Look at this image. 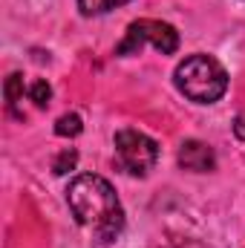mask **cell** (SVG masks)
<instances>
[{
    "mask_svg": "<svg viewBox=\"0 0 245 248\" xmlns=\"http://www.w3.org/2000/svg\"><path fill=\"white\" fill-rule=\"evenodd\" d=\"M66 205L81 228L92 234L95 243L110 246L124 228V208L116 187L98 173H81L66 187Z\"/></svg>",
    "mask_w": 245,
    "mask_h": 248,
    "instance_id": "1",
    "label": "cell"
},
{
    "mask_svg": "<svg viewBox=\"0 0 245 248\" xmlns=\"http://www.w3.org/2000/svg\"><path fill=\"white\" fill-rule=\"evenodd\" d=\"M173 81H176V90L182 93L184 98H190L193 104H216L225 90H228V72L225 66L211 58V55H187L176 72H173Z\"/></svg>",
    "mask_w": 245,
    "mask_h": 248,
    "instance_id": "2",
    "label": "cell"
},
{
    "mask_svg": "<svg viewBox=\"0 0 245 248\" xmlns=\"http://www.w3.org/2000/svg\"><path fill=\"white\" fill-rule=\"evenodd\" d=\"M153 46V49H159L162 55H173L176 49H179V32L170 26V23H165V20H133L130 26H127V35H124V41L116 46V55H138L144 46Z\"/></svg>",
    "mask_w": 245,
    "mask_h": 248,
    "instance_id": "3",
    "label": "cell"
},
{
    "mask_svg": "<svg viewBox=\"0 0 245 248\" xmlns=\"http://www.w3.org/2000/svg\"><path fill=\"white\" fill-rule=\"evenodd\" d=\"M116 156L130 176H147L159 162V144L147 133L127 127L116 133Z\"/></svg>",
    "mask_w": 245,
    "mask_h": 248,
    "instance_id": "4",
    "label": "cell"
},
{
    "mask_svg": "<svg viewBox=\"0 0 245 248\" xmlns=\"http://www.w3.org/2000/svg\"><path fill=\"white\" fill-rule=\"evenodd\" d=\"M179 168L190 170V173H208L216 168V153L211 144L199 141V139H187L182 147H179Z\"/></svg>",
    "mask_w": 245,
    "mask_h": 248,
    "instance_id": "5",
    "label": "cell"
},
{
    "mask_svg": "<svg viewBox=\"0 0 245 248\" xmlns=\"http://www.w3.org/2000/svg\"><path fill=\"white\" fill-rule=\"evenodd\" d=\"M124 3H130V0H78V9L87 17H95V15H107V12L119 9Z\"/></svg>",
    "mask_w": 245,
    "mask_h": 248,
    "instance_id": "6",
    "label": "cell"
},
{
    "mask_svg": "<svg viewBox=\"0 0 245 248\" xmlns=\"http://www.w3.org/2000/svg\"><path fill=\"white\" fill-rule=\"evenodd\" d=\"M84 130V122H81V116H75V113H66L61 116L58 122H55V136H61V139H72V136H78Z\"/></svg>",
    "mask_w": 245,
    "mask_h": 248,
    "instance_id": "7",
    "label": "cell"
},
{
    "mask_svg": "<svg viewBox=\"0 0 245 248\" xmlns=\"http://www.w3.org/2000/svg\"><path fill=\"white\" fill-rule=\"evenodd\" d=\"M3 90H6V104L15 107V104L23 98V90H26V87H23V75H20V72H12V75L6 78V87H3Z\"/></svg>",
    "mask_w": 245,
    "mask_h": 248,
    "instance_id": "8",
    "label": "cell"
},
{
    "mask_svg": "<svg viewBox=\"0 0 245 248\" xmlns=\"http://www.w3.org/2000/svg\"><path fill=\"white\" fill-rule=\"evenodd\" d=\"M26 93H29V98L35 101V107H46V104H49V98H52V87H49V84H46L44 78L32 81Z\"/></svg>",
    "mask_w": 245,
    "mask_h": 248,
    "instance_id": "9",
    "label": "cell"
},
{
    "mask_svg": "<svg viewBox=\"0 0 245 248\" xmlns=\"http://www.w3.org/2000/svg\"><path fill=\"white\" fill-rule=\"evenodd\" d=\"M75 165H78V153H75L72 147H66V150H61V153H58V159H55L52 170H55V176H63V173L75 170Z\"/></svg>",
    "mask_w": 245,
    "mask_h": 248,
    "instance_id": "10",
    "label": "cell"
},
{
    "mask_svg": "<svg viewBox=\"0 0 245 248\" xmlns=\"http://www.w3.org/2000/svg\"><path fill=\"white\" fill-rule=\"evenodd\" d=\"M234 133H237V139H243V141H245V116H240V119H237V124H234Z\"/></svg>",
    "mask_w": 245,
    "mask_h": 248,
    "instance_id": "11",
    "label": "cell"
}]
</instances>
